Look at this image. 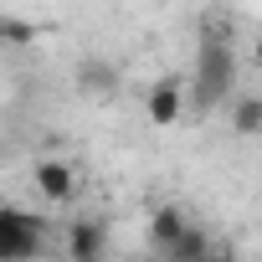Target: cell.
Here are the masks:
<instances>
[{
    "mask_svg": "<svg viewBox=\"0 0 262 262\" xmlns=\"http://www.w3.org/2000/svg\"><path fill=\"white\" fill-rule=\"evenodd\" d=\"M236 93V41L226 16H201L195 62H190V98L195 108H221Z\"/></svg>",
    "mask_w": 262,
    "mask_h": 262,
    "instance_id": "cell-1",
    "label": "cell"
},
{
    "mask_svg": "<svg viewBox=\"0 0 262 262\" xmlns=\"http://www.w3.org/2000/svg\"><path fill=\"white\" fill-rule=\"evenodd\" d=\"M41 247H47L41 216H31L21 206H0V262H36Z\"/></svg>",
    "mask_w": 262,
    "mask_h": 262,
    "instance_id": "cell-2",
    "label": "cell"
},
{
    "mask_svg": "<svg viewBox=\"0 0 262 262\" xmlns=\"http://www.w3.org/2000/svg\"><path fill=\"white\" fill-rule=\"evenodd\" d=\"M144 118H149L155 128L180 123V118H185V82H175V77L149 82V93H144Z\"/></svg>",
    "mask_w": 262,
    "mask_h": 262,
    "instance_id": "cell-3",
    "label": "cell"
},
{
    "mask_svg": "<svg viewBox=\"0 0 262 262\" xmlns=\"http://www.w3.org/2000/svg\"><path fill=\"white\" fill-rule=\"evenodd\" d=\"M31 185H36V195H41V201H52V206H67V201L77 195V170H72L67 160H36V170H31Z\"/></svg>",
    "mask_w": 262,
    "mask_h": 262,
    "instance_id": "cell-4",
    "label": "cell"
},
{
    "mask_svg": "<svg viewBox=\"0 0 262 262\" xmlns=\"http://www.w3.org/2000/svg\"><path fill=\"white\" fill-rule=\"evenodd\" d=\"M108 252V221L103 216H77L67 226V257L72 262H103Z\"/></svg>",
    "mask_w": 262,
    "mask_h": 262,
    "instance_id": "cell-5",
    "label": "cell"
},
{
    "mask_svg": "<svg viewBox=\"0 0 262 262\" xmlns=\"http://www.w3.org/2000/svg\"><path fill=\"white\" fill-rule=\"evenodd\" d=\"M185 231H190V216H185L180 206H155V216H149V247H155L160 257H170Z\"/></svg>",
    "mask_w": 262,
    "mask_h": 262,
    "instance_id": "cell-6",
    "label": "cell"
},
{
    "mask_svg": "<svg viewBox=\"0 0 262 262\" xmlns=\"http://www.w3.org/2000/svg\"><path fill=\"white\" fill-rule=\"evenodd\" d=\"M231 134L236 139H257L262 134V93H242L231 103Z\"/></svg>",
    "mask_w": 262,
    "mask_h": 262,
    "instance_id": "cell-7",
    "label": "cell"
},
{
    "mask_svg": "<svg viewBox=\"0 0 262 262\" xmlns=\"http://www.w3.org/2000/svg\"><path fill=\"white\" fill-rule=\"evenodd\" d=\"M77 88H82V93H93V98H108V93L118 88V72H113V62H103V57H88V62L77 67Z\"/></svg>",
    "mask_w": 262,
    "mask_h": 262,
    "instance_id": "cell-8",
    "label": "cell"
},
{
    "mask_svg": "<svg viewBox=\"0 0 262 262\" xmlns=\"http://www.w3.org/2000/svg\"><path fill=\"white\" fill-rule=\"evenodd\" d=\"M206 257H211V236H206L201 226H190V231L180 236V247H175L165 262H206Z\"/></svg>",
    "mask_w": 262,
    "mask_h": 262,
    "instance_id": "cell-9",
    "label": "cell"
},
{
    "mask_svg": "<svg viewBox=\"0 0 262 262\" xmlns=\"http://www.w3.org/2000/svg\"><path fill=\"white\" fill-rule=\"evenodd\" d=\"M0 36H6L11 47H26V41H36V26L21 21V16H6V21H0Z\"/></svg>",
    "mask_w": 262,
    "mask_h": 262,
    "instance_id": "cell-10",
    "label": "cell"
},
{
    "mask_svg": "<svg viewBox=\"0 0 262 262\" xmlns=\"http://www.w3.org/2000/svg\"><path fill=\"white\" fill-rule=\"evenodd\" d=\"M252 67H257V72H262V36H257V41H252Z\"/></svg>",
    "mask_w": 262,
    "mask_h": 262,
    "instance_id": "cell-11",
    "label": "cell"
},
{
    "mask_svg": "<svg viewBox=\"0 0 262 262\" xmlns=\"http://www.w3.org/2000/svg\"><path fill=\"white\" fill-rule=\"evenodd\" d=\"M206 262H226V257H216V252H211V257H206Z\"/></svg>",
    "mask_w": 262,
    "mask_h": 262,
    "instance_id": "cell-12",
    "label": "cell"
}]
</instances>
